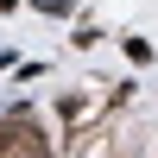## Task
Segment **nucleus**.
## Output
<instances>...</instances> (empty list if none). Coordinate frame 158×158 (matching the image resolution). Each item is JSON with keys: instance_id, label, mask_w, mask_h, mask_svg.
<instances>
[]
</instances>
